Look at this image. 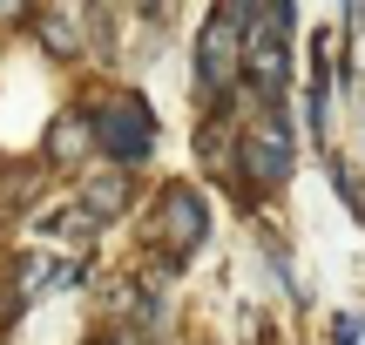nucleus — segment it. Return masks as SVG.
Instances as JSON below:
<instances>
[{"instance_id":"f257e3e1","label":"nucleus","mask_w":365,"mask_h":345,"mask_svg":"<svg viewBox=\"0 0 365 345\" xmlns=\"http://www.w3.org/2000/svg\"><path fill=\"white\" fill-rule=\"evenodd\" d=\"M244 41H250V0H223L203 21V41H196V95L223 102L244 75Z\"/></svg>"},{"instance_id":"f03ea898","label":"nucleus","mask_w":365,"mask_h":345,"mask_svg":"<svg viewBox=\"0 0 365 345\" xmlns=\"http://www.w3.org/2000/svg\"><path fill=\"white\" fill-rule=\"evenodd\" d=\"M203 230H210L203 197H196L190 183H170V190H163V203H156V224H149L156 251L170 257V264H190V257H196V244H203Z\"/></svg>"},{"instance_id":"7ed1b4c3","label":"nucleus","mask_w":365,"mask_h":345,"mask_svg":"<svg viewBox=\"0 0 365 345\" xmlns=\"http://www.w3.org/2000/svg\"><path fill=\"white\" fill-rule=\"evenodd\" d=\"M95 135H102V149L115 163H135L156 149V122H149V102L143 95H115V102L95 115Z\"/></svg>"},{"instance_id":"20e7f679","label":"nucleus","mask_w":365,"mask_h":345,"mask_svg":"<svg viewBox=\"0 0 365 345\" xmlns=\"http://www.w3.org/2000/svg\"><path fill=\"white\" fill-rule=\"evenodd\" d=\"M237 163H244L257 183H284V176H291V129H284V115H277V108H264V115L244 129Z\"/></svg>"},{"instance_id":"39448f33","label":"nucleus","mask_w":365,"mask_h":345,"mask_svg":"<svg viewBox=\"0 0 365 345\" xmlns=\"http://www.w3.org/2000/svg\"><path fill=\"white\" fill-rule=\"evenodd\" d=\"M81 210H88L95 224L122 217V210H129V176H122V170H102V176H88V183H81Z\"/></svg>"},{"instance_id":"423d86ee","label":"nucleus","mask_w":365,"mask_h":345,"mask_svg":"<svg viewBox=\"0 0 365 345\" xmlns=\"http://www.w3.org/2000/svg\"><path fill=\"white\" fill-rule=\"evenodd\" d=\"M95 143H102V135H95V115H61V122L48 129V156L61 163V170H68V163H81Z\"/></svg>"},{"instance_id":"0eeeda50","label":"nucleus","mask_w":365,"mask_h":345,"mask_svg":"<svg viewBox=\"0 0 365 345\" xmlns=\"http://www.w3.org/2000/svg\"><path fill=\"white\" fill-rule=\"evenodd\" d=\"M41 34H48L54 54H75V21H68V14H48V21H41Z\"/></svg>"},{"instance_id":"6e6552de","label":"nucleus","mask_w":365,"mask_h":345,"mask_svg":"<svg viewBox=\"0 0 365 345\" xmlns=\"http://www.w3.org/2000/svg\"><path fill=\"white\" fill-rule=\"evenodd\" d=\"M21 14H27V0H0V27H7V21H21Z\"/></svg>"},{"instance_id":"1a4fd4ad","label":"nucleus","mask_w":365,"mask_h":345,"mask_svg":"<svg viewBox=\"0 0 365 345\" xmlns=\"http://www.w3.org/2000/svg\"><path fill=\"white\" fill-rule=\"evenodd\" d=\"M88 345H143V339H129V332H102V339H88Z\"/></svg>"},{"instance_id":"9d476101","label":"nucleus","mask_w":365,"mask_h":345,"mask_svg":"<svg viewBox=\"0 0 365 345\" xmlns=\"http://www.w3.org/2000/svg\"><path fill=\"white\" fill-rule=\"evenodd\" d=\"M143 7H156V0H143Z\"/></svg>"}]
</instances>
